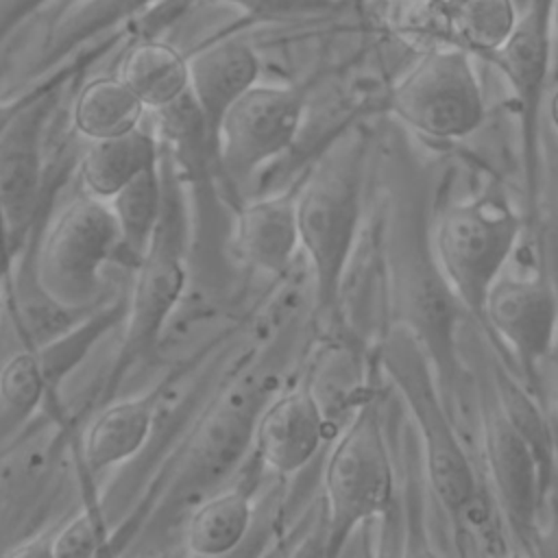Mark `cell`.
Listing matches in <instances>:
<instances>
[{"instance_id": "cell-1", "label": "cell", "mask_w": 558, "mask_h": 558, "mask_svg": "<svg viewBox=\"0 0 558 558\" xmlns=\"http://www.w3.org/2000/svg\"><path fill=\"white\" fill-rule=\"evenodd\" d=\"M364 146L344 137L329 148L296 190L301 253L312 277L316 314L336 320L347 264L362 235Z\"/></svg>"}, {"instance_id": "cell-2", "label": "cell", "mask_w": 558, "mask_h": 558, "mask_svg": "<svg viewBox=\"0 0 558 558\" xmlns=\"http://www.w3.org/2000/svg\"><path fill=\"white\" fill-rule=\"evenodd\" d=\"M166 177V203L159 227L133 268V283L124 307L122 340L105 377L100 401H109L146 355H150L187 288V229L183 201L172 177L170 159L161 153Z\"/></svg>"}, {"instance_id": "cell-3", "label": "cell", "mask_w": 558, "mask_h": 558, "mask_svg": "<svg viewBox=\"0 0 558 558\" xmlns=\"http://www.w3.org/2000/svg\"><path fill=\"white\" fill-rule=\"evenodd\" d=\"M131 266L109 203L72 198L46 227L33 259V281L61 314H92L105 294L107 268Z\"/></svg>"}, {"instance_id": "cell-4", "label": "cell", "mask_w": 558, "mask_h": 558, "mask_svg": "<svg viewBox=\"0 0 558 558\" xmlns=\"http://www.w3.org/2000/svg\"><path fill=\"white\" fill-rule=\"evenodd\" d=\"M395 475L377 401L364 397L351 410L323 469L320 508L329 558H340L351 534L392 508Z\"/></svg>"}, {"instance_id": "cell-5", "label": "cell", "mask_w": 558, "mask_h": 558, "mask_svg": "<svg viewBox=\"0 0 558 558\" xmlns=\"http://www.w3.org/2000/svg\"><path fill=\"white\" fill-rule=\"evenodd\" d=\"M381 362L418 425L432 490L447 512L462 517L475 499V473L442 405L427 353L416 333L405 327L386 333Z\"/></svg>"}, {"instance_id": "cell-6", "label": "cell", "mask_w": 558, "mask_h": 558, "mask_svg": "<svg viewBox=\"0 0 558 558\" xmlns=\"http://www.w3.org/2000/svg\"><path fill=\"white\" fill-rule=\"evenodd\" d=\"M521 233L517 214L497 198L447 207L436 227V259L458 301L482 318L493 281L508 266Z\"/></svg>"}, {"instance_id": "cell-7", "label": "cell", "mask_w": 558, "mask_h": 558, "mask_svg": "<svg viewBox=\"0 0 558 558\" xmlns=\"http://www.w3.org/2000/svg\"><path fill=\"white\" fill-rule=\"evenodd\" d=\"M392 113L434 140H462L484 120L486 105L471 52L447 44L427 50L392 87Z\"/></svg>"}, {"instance_id": "cell-8", "label": "cell", "mask_w": 558, "mask_h": 558, "mask_svg": "<svg viewBox=\"0 0 558 558\" xmlns=\"http://www.w3.org/2000/svg\"><path fill=\"white\" fill-rule=\"evenodd\" d=\"M126 301L102 305L87 314L81 325L46 342L24 347L0 366V436L17 429L59 381L78 366L92 347L124 320Z\"/></svg>"}, {"instance_id": "cell-9", "label": "cell", "mask_w": 558, "mask_h": 558, "mask_svg": "<svg viewBox=\"0 0 558 558\" xmlns=\"http://www.w3.org/2000/svg\"><path fill=\"white\" fill-rule=\"evenodd\" d=\"M305 116L301 92L255 83L222 116L214 150L233 181H248L296 140Z\"/></svg>"}, {"instance_id": "cell-10", "label": "cell", "mask_w": 558, "mask_h": 558, "mask_svg": "<svg viewBox=\"0 0 558 558\" xmlns=\"http://www.w3.org/2000/svg\"><path fill=\"white\" fill-rule=\"evenodd\" d=\"M46 116V94L24 98L0 131V211L15 251L24 244L41 205Z\"/></svg>"}, {"instance_id": "cell-11", "label": "cell", "mask_w": 558, "mask_h": 558, "mask_svg": "<svg viewBox=\"0 0 558 558\" xmlns=\"http://www.w3.org/2000/svg\"><path fill=\"white\" fill-rule=\"evenodd\" d=\"M331 418L305 379L270 397L253 425L251 451L259 466L279 477L303 471L320 451Z\"/></svg>"}, {"instance_id": "cell-12", "label": "cell", "mask_w": 558, "mask_h": 558, "mask_svg": "<svg viewBox=\"0 0 558 558\" xmlns=\"http://www.w3.org/2000/svg\"><path fill=\"white\" fill-rule=\"evenodd\" d=\"M482 320L525 362L547 353L558 323L551 286L538 272H510L493 281L484 299Z\"/></svg>"}, {"instance_id": "cell-13", "label": "cell", "mask_w": 558, "mask_h": 558, "mask_svg": "<svg viewBox=\"0 0 558 558\" xmlns=\"http://www.w3.org/2000/svg\"><path fill=\"white\" fill-rule=\"evenodd\" d=\"M238 257L268 277H283L301 253L296 192H277L240 205L233 222Z\"/></svg>"}, {"instance_id": "cell-14", "label": "cell", "mask_w": 558, "mask_h": 558, "mask_svg": "<svg viewBox=\"0 0 558 558\" xmlns=\"http://www.w3.org/2000/svg\"><path fill=\"white\" fill-rule=\"evenodd\" d=\"M486 458L501 508L510 525L523 536H534L538 508L536 458L521 425L508 412L486 418Z\"/></svg>"}, {"instance_id": "cell-15", "label": "cell", "mask_w": 558, "mask_h": 558, "mask_svg": "<svg viewBox=\"0 0 558 558\" xmlns=\"http://www.w3.org/2000/svg\"><path fill=\"white\" fill-rule=\"evenodd\" d=\"M190 100L214 146L227 109L259 81L257 52L240 39L214 41L187 57Z\"/></svg>"}, {"instance_id": "cell-16", "label": "cell", "mask_w": 558, "mask_h": 558, "mask_svg": "<svg viewBox=\"0 0 558 558\" xmlns=\"http://www.w3.org/2000/svg\"><path fill=\"white\" fill-rule=\"evenodd\" d=\"M157 390L109 399L81 440V462L96 475L133 460L150 438L157 418Z\"/></svg>"}, {"instance_id": "cell-17", "label": "cell", "mask_w": 558, "mask_h": 558, "mask_svg": "<svg viewBox=\"0 0 558 558\" xmlns=\"http://www.w3.org/2000/svg\"><path fill=\"white\" fill-rule=\"evenodd\" d=\"M255 490L238 482L196 501L185 519L183 545L192 558H229L238 554L255 525Z\"/></svg>"}, {"instance_id": "cell-18", "label": "cell", "mask_w": 558, "mask_h": 558, "mask_svg": "<svg viewBox=\"0 0 558 558\" xmlns=\"http://www.w3.org/2000/svg\"><path fill=\"white\" fill-rule=\"evenodd\" d=\"M159 161V140L144 124L120 137L87 142L78 159L83 192L107 203L126 183Z\"/></svg>"}, {"instance_id": "cell-19", "label": "cell", "mask_w": 558, "mask_h": 558, "mask_svg": "<svg viewBox=\"0 0 558 558\" xmlns=\"http://www.w3.org/2000/svg\"><path fill=\"white\" fill-rule=\"evenodd\" d=\"M118 76L146 111L163 113L190 98L187 57L159 39L137 41L122 57Z\"/></svg>"}, {"instance_id": "cell-20", "label": "cell", "mask_w": 558, "mask_h": 558, "mask_svg": "<svg viewBox=\"0 0 558 558\" xmlns=\"http://www.w3.org/2000/svg\"><path fill=\"white\" fill-rule=\"evenodd\" d=\"M146 107L118 74L87 81L72 105V124L87 142L126 135L140 129Z\"/></svg>"}, {"instance_id": "cell-21", "label": "cell", "mask_w": 558, "mask_h": 558, "mask_svg": "<svg viewBox=\"0 0 558 558\" xmlns=\"http://www.w3.org/2000/svg\"><path fill=\"white\" fill-rule=\"evenodd\" d=\"M116 218L124 253L131 262V270L148 248L166 203V177L161 161L131 183H126L113 198L107 201Z\"/></svg>"}, {"instance_id": "cell-22", "label": "cell", "mask_w": 558, "mask_h": 558, "mask_svg": "<svg viewBox=\"0 0 558 558\" xmlns=\"http://www.w3.org/2000/svg\"><path fill=\"white\" fill-rule=\"evenodd\" d=\"M519 20L514 0H453L445 13V31L449 44L495 57L514 35Z\"/></svg>"}, {"instance_id": "cell-23", "label": "cell", "mask_w": 558, "mask_h": 558, "mask_svg": "<svg viewBox=\"0 0 558 558\" xmlns=\"http://www.w3.org/2000/svg\"><path fill=\"white\" fill-rule=\"evenodd\" d=\"M148 2L153 0H68L41 46L44 63L59 61L83 41L148 7Z\"/></svg>"}, {"instance_id": "cell-24", "label": "cell", "mask_w": 558, "mask_h": 558, "mask_svg": "<svg viewBox=\"0 0 558 558\" xmlns=\"http://www.w3.org/2000/svg\"><path fill=\"white\" fill-rule=\"evenodd\" d=\"M111 545L105 514L87 506L52 530L54 558H98Z\"/></svg>"}, {"instance_id": "cell-25", "label": "cell", "mask_w": 558, "mask_h": 558, "mask_svg": "<svg viewBox=\"0 0 558 558\" xmlns=\"http://www.w3.org/2000/svg\"><path fill=\"white\" fill-rule=\"evenodd\" d=\"M205 2L231 7L248 17L270 20V17H286V15H294V13L314 9V7L323 4L325 0H205Z\"/></svg>"}, {"instance_id": "cell-26", "label": "cell", "mask_w": 558, "mask_h": 558, "mask_svg": "<svg viewBox=\"0 0 558 558\" xmlns=\"http://www.w3.org/2000/svg\"><path fill=\"white\" fill-rule=\"evenodd\" d=\"M399 558H440L429 545L418 514H410L405 521V536L401 538Z\"/></svg>"}, {"instance_id": "cell-27", "label": "cell", "mask_w": 558, "mask_h": 558, "mask_svg": "<svg viewBox=\"0 0 558 558\" xmlns=\"http://www.w3.org/2000/svg\"><path fill=\"white\" fill-rule=\"evenodd\" d=\"M46 2L48 0H0V44L24 17Z\"/></svg>"}, {"instance_id": "cell-28", "label": "cell", "mask_w": 558, "mask_h": 558, "mask_svg": "<svg viewBox=\"0 0 558 558\" xmlns=\"http://www.w3.org/2000/svg\"><path fill=\"white\" fill-rule=\"evenodd\" d=\"M0 558H54L52 554V530L39 532L31 538L20 541L11 549H7Z\"/></svg>"}, {"instance_id": "cell-29", "label": "cell", "mask_w": 558, "mask_h": 558, "mask_svg": "<svg viewBox=\"0 0 558 558\" xmlns=\"http://www.w3.org/2000/svg\"><path fill=\"white\" fill-rule=\"evenodd\" d=\"M401 551V538H399V525L392 514V508L384 514L381 523V534H379V545L375 551V558H399Z\"/></svg>"}, {"instance_id": "cell-30", "label": "cell", "mask_w": 558, "mask_h": 558, "mask_svg": "<svg viewBox=\"0 0 558 558\" xmlns=\"http://www.w3.org/2000/svg\"><path fill=\"white\" fill-rule=\"evenodd\" d=\"M15 246L11 242V235H9V229H7V222H4V216L0 211V286L7 281L9 277V268H11V262H13V255H15Z\"/></svg>"}, {"instance_id": "cell-31", "label": "cell", "mask_w": 558, "mask_h": 558, "mask_svg": "<svg viewBox=\"0 0 558 558\" xmlns=\"http://www.w3.org/2000/svg\"><path fill=\"white\" fill-rule=\"evenodd\" d=\"M255 558H286V536L275 534Z\"/></svg>"}, {"instance_id": "cell-32", "label": "cell", "mask_w": 558, "mask_h": 558, "mask_svg": "<svg viewBox=\"0 0 558 558\" xmlns=\"http://www.w3.org/2000/svg\"><path fill=\"white\" fill-rule=\"evenodd\" d=\"M536 558H558V538H545L534 545Z\"/></svg>"}, {"instance_id": "cell-33", "label": "cell", "mask_w": 558, "mask_h": 558, "mask_svg": "<svg viewBox=\"0 0 558 558\" xmlns=\"http://www.w3.org/2000/svg\"><path fill=\"white\" fill-rule=\"evenodd\" d=\"M547 116H549V122L554 126V131L558 133V89L551 94L549 98V105H547Z\"/></svg>"}, {"instance_id": "cell-34", "label": "cell", "mask_w": 558, "mask_h": 558, "mask_svg": "<svg viewBox=\"0 0 558 558\" xmlns=\"http://www.w3.org/2000/svg\"><path fill=\"white\" fill-rule=\"evenodd\" d=\"M17 102H20V100H17ZM17 102H0V131H2V126L7 124V120L11 118V113L15 111Z\"/></svg>"}, {"instance_id": "cell-35", "label": "cell", "mask_w": 558, "mask_h": 558, "mask_svg": "<svg viewBox=\"0 0 558 558\" xmlns=\"http://www.w3.org/2000/svg\"><path fill=\"white\" fill-rule=\"evenodd\" d=\"M490 558H523V556H519L517 551H510V549H499Z\"/></svg>"}, {"instance_id": "cell-36", "label": "cell", "mask_w": 558, "mask_h": 558, "mask_svg": "<svg viewBox=\"0 0 558 558\" xmlns=\"http://www.w3.org/2000/svg\"><path fill=\"white\" fill-rule=\"evenodd\" d=\"M551 22H554V28L558 33V0H554V9H551Z\"/></svg>"}, {"instance_id": "cell-37", "label": "cell", "mask_w": 558, "mask_h": 558, "mask_svg": "<svg viewBox=\"0 0 558 558\" xmlns=\"http://www.w3.org/2000/svg\"><path fill=\"white\" fill-rule=\"evenodd\" d=\"M98 558H118V556H116V551H113V543H111V545H109V547H107Z\"/></svg>"}]
</instances>
